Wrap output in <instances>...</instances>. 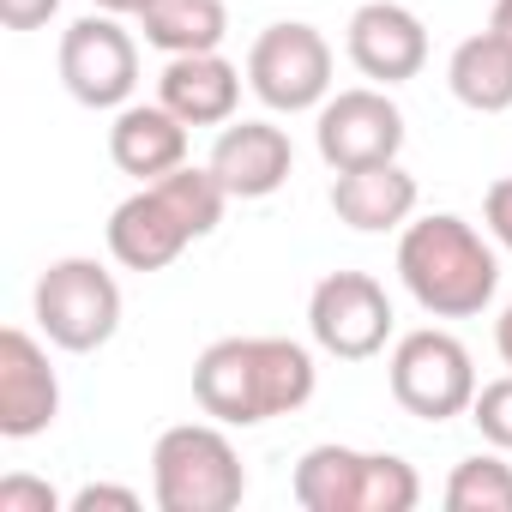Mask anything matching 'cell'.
<instances>
[{"label":"cell","instance_id":"obj_23","mask_svg":"<svg viewBox=\"0 0 512 512\" xmlns=\"http://www.w3.org/2000/svg\"><path fill=\"white\" fill-rule=\"evenodd\" d=\"M482 217H488V235L500 247H512V175H500L488 193H482Z\"/></svg>","mask_w":512,"mask_h":512},{"label":"cell","instance_id":"obj_9","mask_svg":"<svg viewBox=\"0 0 512 512\" xmlns=\"http://www.w3.org/2000/svg\"><path fill=\"white\" fill-rule=\"evenodd\" d=\"M308 332L338 362H368L392 338V296L368 272H326L308 296Z\"/></svg>","mask_w":512,"mask_h":512},{"label":"cell","instance_id":"obj_10","mask_svg":"<svg viewBox=\"0 0 512 512\" xmlns=\"http://www.w3.org/2000/svg\"><path fill=\"white\" fill-rule=\"evenodd\" d=\"M61 85L85 109H127V97L139 85V49L115 25V13H91V19L67 25V37H61Z\"/></svg>","mask_w":512,"mask_h":512},{"label":"cell","instance_id":"obj_3","mask_svg":"<svg viewBox=\"0 0 512 512\" xmlns=\"http://www.w3.org/2000/svg\"><path fill=\"white\" fill-rule=\"evenodd\" d=\"M398 278L416 296L422 314L434 320H470L494 302L500 290V260L494 247L452 211L416 217L398 235Z\"/></svg>","mask_w":512,"mask_h":512},{"label":"cell","instance_id":"obj_20","mask_svg":"<svg viewBox=\"0 0 512 512\" xmlns=\"http://www.w3.org/2000/svg\"><path fill=\"white\" fill-rule=\"evenodd\" d=\"M446 506L452 512H512V464L494 452H476L452 470L446 482Z\"/></svg>","mask_w":512,"mask_h":512},{"label":"cell","instance_id":"obj_17","mask_svg":"<svg viewBox=\"0 0 512 512\" xmlns=\"http://www.w3.org/2000/svg\"><path fill=\"white\" fill-rule=\"evenodd\" d=\"M109 157L121 175L157 181V175L187 163V121L163 103H127L109 127Z\"/></svg>","mask_w":512,"mask_h":512},{"label":"cell","instance_id":"obj_6","mask_svg":"<svg viewBox=\"0 0 512 512\" xmlns=\"http://www.w3.org/2000/svg\"><path fill=\"white\" fill-rule=\"evenodd\" d=\"M37 326L55 350L91 356L121 332V284L97 266V260H55L37 278Z\"/></svg>","mask_w":512,"mask_h":512},{"label":"cell","instance_id":"obj_12","mask_svg":"<svg viewBox=\"0 0 512 512\" xmlns=\"http://www.w3.org/2000/svg\"><path fill=\"white\" fill-rule=\"evenodd\" d=\"M344 49H350L356 73L374 79V85H404L428 67V31L398 0H368V7H356L350 31H344Z\"/></svg>","mask_w":512,"mask_h":512},{"label":"cell","instance_id":"obj_26","mask_svg":"<svg viewBox=\"0 0 512 512\" xmlns=\"http://www.w3.org/2000/svg\"><path fill=\"white\" fill-rule=\"evenodd\" d=\"M494 350H500V362L512 368V308L500 314V326H494Z\"/></svg>","mask_w":512,"mask_h":512},{"label":"cell","instance_id":"obj_22","mask_svg":"<svg viewBox=\"0 0 512 512\" xmlns=\"http://www.w3.org/2000/svg\"><path fill=\"white\" fill-rule=\"evenodd\" d=\"M55 488L37 482V476H7L0 482V512H55Z\"/></svg>","mask_w":512,"mask_h":512},{"label":"cell","instance_id":"obj_25","mask_svg":"<svg viewBox=\"0 0 512 512\" xmlns=\"http://www.w3.org/2000/svg\"><path fill=\"white\" fill-rule=\"evenodd\" d=\"M97 506H115V512H139V494L133 488H115V482H91L73 494V512H97Z\"/></svg>","mask_w":512,"mask_h":512},{"label":"cell","instance_id":"obj_2","mask_svg":"<svg viewBox=\"0 0 512 512\" xmlns=\"http://www.w3.org/2000/svg\"><path fill=\"white\" fill-rule=\"evenodd\" d=\"M223 205H229V193L211 175V163L205 169L181 163L109 211V253L127 272H163L181 260L187 241H199L223 223Z\"/></svg>","mask_w":512,"mask_h":512},{"label":"cell","instance_id":"obj_19","mask_svg":"<svg viewBox=\"0 0 512 512\" xmlns=\"http://www.w3.org/2000/svg\"><path fill=\"white\" fill-rule=\"evenodd\" d=\"M139 19H145V43L163 55H211L229 31L223 0H151Z\"/></svg>","mask_w":512,"mask_h":512},{"label":"cell","instance_id":"obj_11","mask_svg":"<svg viewBox=\"0 0 512 512\" xmlns=\"http://www.w3.org/2000/svg\"><path fill=\"white\" fill-rule=\"evenodd\" d=\"M314 145L326 169H368V163H398L404 151V115L386 91H338L320 103Z\"/></svg>","mask_w":512,"mask_h":512},{"label":"cell","instance_id":"obj_1","mask_svg":"<svg viewBox=\"0 0 512 512\" xmlns=\"http://www.w3.org/2000/svg\"><path fill=\"white\" fill-rule=\"evenodd\" d=\"M193 398L223 428H260L314 398V356L290 338H217L193 362Z\"/></svg>","mask_w":512,"mask_h":512},{"label":"cell","instance_id":"obj_15","mask_svg":"<svg viewBox=\"0 0 512 512\" xmlns=\"http://www.w3.org/2000/svg\"><path fill=\"white\" fill-rule=\"evenodd\" d=\"M157 103L175 109L187 127H229L241 103V73L211 49V55H169L157 79Z\"/></svg>","mask_w":512,"mask_h":512},{"label":"cell","instance_id":"obj_24","mask_svg":"<svg viewBox=\"0 0 512 512\" xmlns=\"http://www.w3.org/2000/svg\"><path fill=\"white\" fill-rule=\"evenodd\" d=\"M61 13V0H0V25L7 31H37Z\"/></svg>","mask_w":512,"mask_h":512},{"label":"cell","instance_id":"obj_14","mask_svg":"<svg viewBox=\"0 0 512 512\" xmlns=\"http://www.w3.org/2000/svg\"><path fill=\"white\" fill-rule=\"evenodd\" d=\"M296 169L290 133L272 121H229L211 145V175L229 199H272Z\"/></svg>","mask_w":512,"mask_h":512},{"label":"cell","instance_id":"obj_28","mask_svg":"<svg viewBox=\"0 0 512 512\" xmlns=\"http://www.w3.org/2000/svg\"><path fill=\"white\" fill-rule=\"evenodd\" d=\"M91 7H97V13H115V19H121V13H145L151 0H91Z\"/></svg>","mask_w":512,"mask_h":512},{"label":"cell","instance_id":"obj_16","mask_svg":"<svg viewBox=\"0 0 512 512\" xmlns=\"http://www.w3.org/2000/svg\"><path fill=\"white\" fill-rule=\"evenodd\" d=\"M332 211L338 223L362 229V235H386L404 229L416 217V175L398 163H368V169H338L332 181Z\"/></svg>","mask_w":512,"mask_h":512},{"label":"cell","instance_id":"obj_18","mask_svg":"<svg viewBox=\"0 0 512 512\" xmlns=\"http://www.w3.org/2000/svg\"><path fill=\"white\" fill-rule=\"evenodd\" d=\"M446 85L464 109L476 115H500L512 109V43L500 31H476L452 49V67H446Z\"/></svg>","mask_w":512,"mask_h":512},{"label":"cell","instance_id":"obj_8","mask_svg":"<svg viewBox=\"0 0 512 512\" xmlns=\"http://www.w3.org/2000/svg\"><path fill=\"white\" fill-rule=\"evenodd\" d=\"M247 91L278 115L320 109L332 97V43L314 25H272L247 49Z\"/></svg>","mask_w":512,"mask_h":512},{"label":"cell","instance_id":"obj_21","mask_svg":"<svg viewBox=\"0 0 512 512\" xmlns=\"http://www.w3.org/2000/svg\"><path fill=\"white\" fill-rule=\"evenodd\" d=\"M470 422H476V434H482L488 446L512 452V374L476 386V398H470Z\"/></svg>","mask_w":512,"mask_h":512},{"label":"cell","instance_id":"obj_5","mask_svg":"<svg viewBox=\"0 0 512 512\" xmlns=\"http://www.w3.org/2000/svg\"><path fill=\"white\" fill-rule=\"evenodd\" d=\"M296 500L308 512H410L422 500V476L398 452L314 446L296 464Z\"/></svg>","mask_w":512,"mask_h":512},{"label":"cell","instance_id":"obj_13","mask_svg":"<svg viewBox=\"0 0 512 512\" xmlns=\"http://www.w3.org/2000/svg\"><path fill=\"white\" fill-rule=\"evenodd\" d=\"M61 416V380L49 368V350L7 326L0 332V434L7 440H31Z\"/></svg>","mask_w":512,"mask_h":512},{"label":"cell","instance_id":"obj_27","mask_svg":"<svg viewBox=\"0 0 512 512\" xmlns=\"http://www.w3.org/2000/svg\"><path fill=\"white\" fill-rule=\"evenodd\" d=\"M488 31H500L512 43V0H494V13H488Z\"/></svg>","mask_w":512,"mask_h":512},{"label":"cell","instance_id":"obj_7","mask_svg":"<svg viewBox=\"0 0 512 512\" xmlns=\"http://www.w3.org/2000/svg\"><path fill=\"white\" fill-rule=\"evenodd\" d=\"M392 398L416 416V422H452L470 410L476 398V368H470V350L452 338V332H404L392 344Z\"/></svg>","mask_w":512,"mask_h":512},{"label":"cell","instance_id":"obj_4","mask_svg":"<svg viewBox=\"0 0 512 512\" xmlns=\"http://www.w3.org/2000/svg\"><path fill=\"white\" fill-rule=\"evenodd\" d=\"M151 494L163 512H235L247 494V470L223 428L181 422L151 446Z\"/></svg>","mask_w":512,"mask_h":512}]
</instances>
